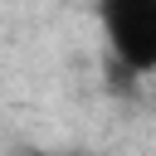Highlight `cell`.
<instances>
[{"label":"cell","instance_id":"obj_1","mask_svg":"<svg viewBox=\"0 0 156 156\" xmlns=\"http://www.w3.org/2000/svg\"><path fill=\"white\" fill-rule=\"evenodd\" d=\"M107 58L132 78L156 73V0H98Z\"/></svg>","mask_w":156,"mask_h":156},{"label":"cell","instance_id":"obj_2","mask_svg":"<svg viewBox=\"0 0 156 156\" xmlns=\"http://www.w3.org/2000/svg\"><path fill=\"white\" fill-rule=\"evenodd\" d=\"M44 156H88V151H44Z\"/></svg>","mask_w":156,"mask_h":156}]
</instances>
